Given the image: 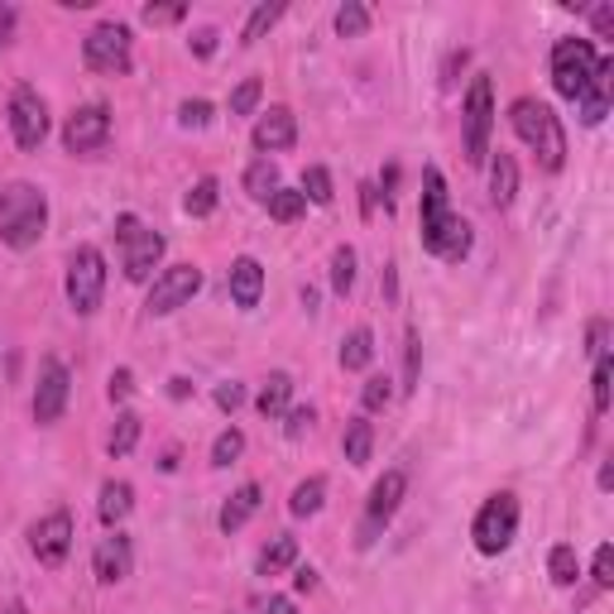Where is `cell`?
Instances as JSON below:
<instances>
[{
    "mask_svg": "<svg viewBox=\"0 0 614 614\" xmlns=\"http://www.w3.org/2000/svg\"><path fill=\"white\" fill-rule=\"evenodd\" d=\"M418 231H423V250L442 260H466L471 255V226L452 212V197H447V178L437 168L423 173V207H418Z\"/></svg>",
    "mask_w": 614,
    "mask_h": 614,
    "instance_id": "1",
    "label": "cell"
},
{
    "mask_svg": "<svg viewBox=\"0 0 614 614\" xmlns=\"http://www.w3.org/2000/svg\"><path fill=\"white\" fill-rule=\"evenodd\" d=\"M509 125H514V135L538 154L543 173H562V164H567V130L552 116V106L533 101V96H519V101L509 106Z\"/></svg>",
    "mask_w": 614,
    "mask_h": 614,
    "instance_id": "2",
    "label": "cell"
},
{
    "mask_svg": "<svg viewBox=\"0 0 614 614\" xmlns=\"http://www.w3.org/2000/svg\"><path fill=\"white\" fill-rule=\"evenodd\" d=\"M48 226V197L34 183H5L0 188V240L10 250H34Z\"/></svg>",
    "mask_w": 614,
    "mask_h": 614,
    "instance_id": "3",
    "label": "cell"
},
{
    "mask_svg": "<svg viewBox=\"0 0 614 614\" xmlns=\"http://www.w3.org/2000/svg\"><path fill=\"white\" fill-rule=\"evenodd\" d=\"M106 298V255L96 245H77L68 255V303L77 317H92Z\"/></svg>",
    "mask_w": 614,
    "mask_h": 614,
    "instance_id": "4",
    "label": "cell"
},
{
    "mask_svg": "<svg viewBox=\"0 0 614 614\" xmlns=\"http://www.w3.org/2000/svg\"><path fill=\"white\" fill-rule=\"evenodd\" d=\"M514 533H519V499H514L509 490H499V495H490L485 504H480V514H475V523H471L475 552L499 557V552L514 543Z\"/></svg>",
    "mask_w": 614,
    "mask_h": 614,
    "instance_id": "5",
    "label": "cell"
},
{
    "mask_svg": "<svg viewBox=\"0 0 614 614\" xmlns=\"http://www.w3.org/2000/svg\"><path fill=\"white\" fill-rule=\"evenodd\" d=\"M490 130H495V87L490 77H475L461 106V135H466V164H485L490 159Z\"/></svg>",
    "mask_w": 614,
    "mask_h": 614,
    "instance_id": "6",
    "label": "cell"
},
{
    "mask_svg": "<svg viewBox=\"0 0 614 614\" xmlns=\"http://www.w3.org/2000/svg\"><path fill=\"white\" fill-rule=\"evenodd\" d=\"M595 63H600V53L591 39H562L552 48V87L567 96V101H581L595 77Z\"/></svg>",
    "mask_w": 614,
    "mask_h": 614,
    "instance_id": "7",
    "label": "cell"
},
{
    "mask_svg": "<svg viewBox=\"0 0 614 614\" xmlns=\"http://www.w3.org/2000/svg\"><path fill=\"white\" fill-rule=\"evenodd\" d=\"M116 240H120V250H125V279L130 284H149V274L159 269V260H164V236L149 231L140 216L125 212L116 221Z\"/></svg>",
    "mask_w": 614,
    "mask_h": 614,
    "instance_id": "8",
    "label": "cell"
},
{
    "mask_svg": "<svg viewBox=\"0 0 614 614\" xmlns=\"http://www.w3.org/2000/svg\"><path fill=\"white\" fill-rule=\"evenodd\" d=\"M82 58H87L92 72H106V77H125L130 72V29L116 20L96 24V29L82 39Z\"/></svg>",
    "mask_w": 614,
    "mask_h": 614,
    "instance_id": "9",
    "label": "cell"
},
{
    "mask_svg": "<svg viewBox=\"0 0 614 614\" xmlns=\"http://www.w3.org/2000/svg\"><path fill=\"white\" fill-rule=\"evenodd\" d=\"M197 288H202V269H197V264H168L159 279L149 284V298H144V308H149L154 317H168V312L188 308Z\"/></svg>",
    "mask_w": 614,
    "mask_h": 614,
    "instance_id": "10",
    "label": "cell"
},
{
    "mask_svg": "<svg viewBox=\"0 0 614 614\" xmlns=\"http://www.w3.org/2000/svg\"><path fill=\"white\" fill-rule=\"evenodd\" d=\"M68 394H72V380H68V365L53 356L39 360V384H34V423L39 428H53L68 408Z\"/></svg>",
    "mask_w": 614,
    "mask_h": 614,
    "instance_id": "11",
    "label": "cell"
},
{
    "mask_svg": "<svg viewBox=\"0 0 614 614\" xmlns=\"http://www.w3.org/2000/svg\"><path fill=\"white\" fill-rule=\"evenodd\" d=\"M5 116H10V135H15L20 149H39V144L48 140V106L34 87H15Z\"/></svg>",
    "mask_w": 614,
    "mask_h": 614,
    "instance_id": "12",
    "label": "cell"
},
{
    "mask_svg": "<svg viewBox=\"0 0 614 614\" xmlns=\"http://www.w3.org/2000/svg\"><path fill=\"white\" fill-rule=\"evenodd\" d=\"M408 495V475L404 471H384L375 480V490H370V504H365V528H360V547H370L375 543V533L384 523L399 514V504Z\"/></svg>",
    "mask_w": 614,
    "mask_h": 614,
    "instance_id": "13",
    "label": "cell"
},
{
    "mask_svg": "<svg viewBox=\"0 0 614 614\" xmlns=\"http://www.w3.org/2000/svg\"><path fill=\"white\" fill-rule=\"evenodd\" d=\"M106 140H111V106L92 101V106H77V111L68 116V125H63L68 154H92V149H101Z\"/></svg>",
    "mask_w": 614,
    "mask_h": 614,
    "instance_id": "14",
    "label": "cell"
},
{
    "mask_svg": "<svg viewBox=\"0 0 614 614\" xmlns=\"http://www.w3.org/2000/svg\"><path fill=\"white\" fill-rule=\"evenodd\" d=\"M29 547L44 567H63L68 552H72V514L58 509V514H48V519H39L29 528Z\"/></svg>",
    "mask_w": 614,
    "mask_h": 614,
    "instance_id": "15",
    "label": "cell"
},
{
    "mask_svg": "<svg viewBox=\"0 0 614 614\" xmlns=\"http://www.w3.org/2000/svg\"><path fill=\"white\" fill-rule=\"evenodd\" d=\"M255 149L269 159V154H279V149H293L298 144V120H293V111L288 106H269L260 120H255Z\"/></svg>",
    "mask_w": 614,
    "mask_h": 614,
    "instance_id": "16",
    "label": "cell"
},
{
    "mask_svg": "<svg viewBox=\"0 0 614 614\" xmlns=\"http://www.w3.org/2000/svg\"><path fill=\"white\" fill-rule=\"evenodd\" d=\"M92 567H96V581H101V586H120L130 576V567H135V547H130V538L120 533V528L111 538H101Z\"/></svg>",
    "mask_w": 614,
    "mask_h": 614,
    "instance_id": "17",
    "label": "cell"
},
{
    "mask_svg": "<svg viewBox=\"0 0 614 614\" xmlns=\"http://www.w3.org/2000/svg\"><path fill=\"white\" fill-rule=\"evenodd\" d=\"M226 288H231V303L236 308H260V298H264V264L260 260H250V255H240L231 264V279H226Z\"/></svg>",
    "mask_w": 614,
    "mask_h": 614,
    "instance_id": "18",
    "label": "cell"
},
{
    "mask_svg": "<svg viewBox=\"0 0 614 614\" xmlns=\"http://www.w3.org/2000/svg\"><path fill=\"white\" fill-rule=\"evenodd\" d=\"M130 509H135V485H130V480H106V485H101V504H96L101 523L120 528L130 519Z\"/></svg>",
    "mask_w": 614,
    "mask_h": 614,
    "instance_id": "19",
    "label": "cell"
},
{
    "mask_svg": "<svg viewBox=\"0 0 614 614\" xmlns=\"http://www.w3.org/2000/svg\"><path fill=\"white\" fill-rule=\"evenodd\" d=\"M260 509V485H240L231 499L221 504V533H240Z\"/></svg>",
    "mask_w": 614,
    "mask_h": 614,
    "instance_id": "20",
    "label": "cell"
},
{
    "mask_svg": "<svg viewBox=\"0 0 614 614\" xmlns=\"http://www.w3.org/2000/svg\"><path fill=\"white\" fill-rule=\"evenodd\" d=\"M490 197H495V207H509L514 197H519V164H514V154H495V164H490Z\"/></svg>",
    "mask_w": 614,
    "mask_h": 614,
    "instance_id": "21",
    "label": "cell"
},
{
    "mask_svg": "<svg viewBox=\"0 0 614 614\" xmlns=\"http://www.w3.org/2000/svg\"><path fill=\"white\" fill-rule=\"evenodd\" d=\"M288 399H293V380H288L284 370H274V375L264 380V389H260L255 408H260L264 418H284V413H288Z\"/></svg>",
    "mask_w": 614,
    "mask_h": 614,
    "instance_id": "22",
    "label": "cell"
},
{
    "mask_svg": "<svg viewBox=\"0 0 614 614\" xmlns=\"http://www.w3.org/2000/svg\"><path fill=\"white\" fill-rule=\"evenodd\" d=\"M298 562V538L293 533H274L269 547L260 552V576H279Z\"/></svg>",
    "mask_w": 614,
    "mask_h": 614,
    "instance_id": "23",
    "label": "cell"
},
{
    "mask_svg": "<svg viewBox=\"0 0 614 614\" xmlns=\"http://www.w3.org/2000/svg\"><path fill=\"white\" fill-rule=\"evenodd\" d=\"M327 504V480L322 475H308L293 485V499H288V509H293V519H312V514Z\"/></svg>",
    "mask_w": 614,
    "mask_h": 614,
    "instance_id": "24",
    "label": "cell"
},
{
    "mask_svg": "<svg viewBox=\"0 0 614 614\" xmlns=\"http://www.w3.org/2000/svg\"><path fill=\"white\" fill-rule=\"evenodd\" d=\"M279 188H284V183H279V164H274V159H255V164L245 168V192H250L255 202H269Z\"/></svg>",
    "mask_w": 614,
    "mask_h": 614,
    "instance_id": "25",
    "label": "cell"
},
{
    "mask_svg": "<svg viewBox=\"0 0 614 614\" xmlns=\"http://www.w3.org/2000/svg\"><path fill=\"white\" fill-rule=\"evenodd\" d=\"M341 447H346V461H351V466H365L370 452H375V428H370L365 418H351V423H346Z\"/></svg>",
    "mask_w": 614,
    "mask_h": 614,
    "instance_id": "26",
    "label": "cell"
},
{
    "mask_svg": "<svg viewBox=\"0 0 614 614\" xmlns=\"http://www.w3.org/2000/svg\"><path fill=\"white\" fill-rule=\"evenodd\" d=\"M370 360H375V332H370V327H356V332L341 341V370H365Z\"/></svg>",
    "mask_w": 614,
    "mask_h": 614,
    "instance_id": "27",
    "label": "cell"
},
{
    "mask_svg": "<svg viewBox=\"0 0 614 614\" xmlns=\"http://www.w3.org/2000/svg\"><path fill=\"white\" fill-rule=\"evenodd\" d=\"M135 442H140V413H116V423H111V437H106V452L111 456H130L135 452Z\"/></svg>",
    "mask_w": 614,
    "mask_h": 614,
    "instance_id": "28",
    "label": "cell"
},
{
    "mask_svg": "<svg viewBox=\"0 0 614 614\" xmlns=\"http://www.w3.org/2000/svg\"><path fill=\"white\" fill-rule=\"evenodd\" d=\"M279 20H284V5H279V0H274V5H269V0H264V5H255V10H250L245 29H240V44H255V39H264V34H269Z\"/></svg>",
    "mask_w": 614,
    "mask_h": 614,
    "instance_id": "29",
    "label": "cell"
},
{
    "mask_svg": "<svg viewBox=\"0 0 614 614\" xmlns=\"http://www.w3.org/2000/svg\"><path fill=\"white\" fill-rule=\"evenodd\" d=\"M216 202H221V183H216V178H197V183H192V192L183 197V212H188V216H212Z\"/></svg>",
    "mask_w": 614,
    "mask_h": 614,
    "instance_id": "30",
    "label": "cell"
},
{
    "mask_svg": "<svg viewBox=\"0 0 614 614\" xmlns=\"http://www.w3.org/2000/svg\"><path fill=\"white\" fill-rule=\"evenodd\" d=\"M547 571H552V586H576V576H581V562H576V547L557 543L547 557Z\"/></svg>",
    "mask_w": 614,
    "mask_h": 614,
    "instance_id": "31",
    "label": "cell"
},
{
    "mask_svg": "<svg viewBox=\"0 0 614 614\" xmlns=\"http://www.w3.org/2000/svg\"><path fill=\"white\" fill-rule=\"evenodd\" d=\"M264 207H269L274 221H284V226H288V221H298V216L308 212V197H303V192H293V188H279L269 202H264Z\"/></svg>",
    "mask_w": 614,
    "mask_h": 614,
    "instance_id": "32",
    "label": "cell"
},
{
    "mask_svg": "<svg viewBox=\"0 0 614 614\" xmlns=\"http://www.w3.org/2000/svg\"><path fill=\"white\" fill-rule=\"evenodd\" d=\"M365 29H370V10L360 5V0H346V5L336 10V34H341V39H360Z\"/></svg>",
    "mask_w": 614,
    "mask_h": 614,
    "instance_id": "33",
    "label": "cell"
},
{
    "mask_svg": "<svg viewBox=\"0 0 614 614\" xmlns=\"http://www.w3.org/2000/svg\"><path fill=\"white\" fill-rule=\"evenodd\" d=\"M418 370H423V336L408 327V336H404V389L408 394L418 389Z\"/></svg>",
    "mask_w": 614,
    "mask_h": 614,
    "instance_id": "34",
    "label": "cell"
},
{
    "mask_svg": "<svg viewBox=\"0 0 614 614\" xmlns=\"http://www.w3.org/2000/svg\"><path fill=\"white\" fill-rule=\"evenodd\" d=\"M610 384H614V360L600 356L595 360V380H591V408L595 413H610Z\"/></svg>",
    "mask_w": 614,
    "mask_h": 614,
    "instance_id": "35",
    "label": "cell"
},
{
    "mask_svg": "<svg viewBox=\"0 0 614 614\" xmlns=\"http://www.w3.org/2000/svg\"><path fill=\"white\" fill-rule=\"evenodd\" d=\"M332 288H336V293H351V288H356V250L351 245H341L332 255Z\"/></svg>",
    "mask_w": 614,
    "mask_h": 614,
    "instance_id": "36",
    "label": "cell"
},
{
    "mask_svg": "<svg viewBox=\"0 0 614 614\" xmlns=\"http://www.w3.org/2000/svg\"><path fill=\"white\" fill-rule=\"evenodd\" d=\"M240 452H245V432L226 428L221 437L212 442V466H231V461H240Z\"/></svg>",
    "mask_w": 614,
    "mask_h": 614,
    "instance_id": "37",
    "label": "cell"
},
{
    "mask_svg": "<svg viewBox=\"0 0 614 614\" xmlns=\"http://www.w3.org/2000/svg\"><path fill=\"white\" fill-rule=\"evenodd\" d=\"M303 197L317 202V207H327V202L336 197V192H332V173H327L322 164H312L308 173H303Z\"/></svg>",
    "mask_w": 614,
    "mask_h": 614,
    "instance_id": "38",
    "label": "cell"
},
{
    "mask_svg": "<svg viewBox=\"0 0 614 614\" xmlns=\"http://www.w3.org/2000/svg\"><path fill=\"white\" fill-rule=\"evenodd\" d=\"M260 96H264V82H260V77H245V82H240V87L231 92V116H255Z\"/></svg>",
    "mask_w": 614,
    "mask_h": 614,
    "instance_id": "39",
    "label": "cell"
},
{
    "mask_svg": "<svg viewBox=\"0 0 614 614\" xmlns=\"http://www.w3.org/2000/svg\"><path fill=\"white\" fill-rule=\"evenodd\" d=\"M389 399H394V389H389V380H384V375H370L365 389H360V404H365V413H380V408H389Z\"/></svg>",
    "mask_w": 614,
    "mask_h": 614,
    "instance_id": "40",
    "label": "cell"
},
{
    "mask_svg": "<svg viewBox=\"0 0 614 614\" xmlns=\"http://www.w3.org/2000/svg\"><path fill=\"white\" fill-rule=\"evenodd\" d=\"M178 125L183 130H202L212 125V101H202V96H192V101L178 106Z\"/></svg>",
    "mask_w": 614,
    "mask_h": 614,
    "instance_id": "41",
    "label": "cell"
},
{
    "mask_svg": "<svg viewBox=\"0 0 614 614\" xmlns=\"http://www.w3.org/2000/svg\"><path fill=\"white\" fill-rule=\"evenodd\" d=\"M591 576H595L600 591H610V586H614V547H610V543H600V547H595V567H591Z\"/></svg>",
    "mask_w": 614,
    "mask_h": 614,
    "instance_id": "42",
    "label": "cell"
},
{
    "mask_svg": "<svg viewBox=\"0 0 614 614\" xmlns=\"http://www.w3.org/2000/svg\"><path fill=\"white\" fill-rule=\"evenodd\" d=\"M240 404H245V384H236V380L216 384V408H221V413H236Z\"/></svg>",
    "mask_w": 614,
    "mask_h": 614,
    "instance_id": "43",
    "label": "cell"
},
{
    "mask_svg": "<svg viewBox=\"0 0 614 614\" xmlns=\"http://www.w3.org/2000/svg\"><path fill=\"white\" fill-rule=\"evenodd\" d=\"M183 15V5H144V24H178Z\"/></svg>",
    "mask_w": 614,
    "mask_h": 614,
    "instance_id": "44",
    "label": "cell"
},
{
    "mask_svg": "<svg viewBox=\"0 0 614 614\" xmlns=\"http://www.w3.org/2000/svg\"><path fill=\"white\" fill-rule=\"evenodd\" d=\"M288 423H284V432H288V437H303V432L312 428V408H288Z\"/></svg>",
    "mask_w": 614,
    "mask_h": 614,
    "instance_id": "45",
    "label": "cell"
},
{
    "mask_svg": "<svg viewBox=\"0 0 614 614\" xmlns=\"http://www.w3.org/2000/svg\"><path fill=\"white\" fill-rule=\"evenodd\" d=\"M591 24H595V39H610V34H614V5H610V0L591 10Z\"/></svg>",
    "mask_w": 614,
    "mask_h": 614,
    "instance_id": "46",
    "label": "cell"
},
{
    "mask_svg": "<svg viewBox=\"0 0 614 614\" xmlns=\"http://www.w3.org/2000/svg\"><path fill=\"white\" fill-rule=\"evenodd\" d=\"M216 39H221L216 29H197L188 44H192V53H197V58H212V53H216Z\"/></svg>",
    "mask_w": 614,
    "mask_h": 614,
    "instance_id": "47",
    "label": "cell"
},
{
    "mask_svg": "<svg viewBox=\"0 0 614 614\" xmlns=\"http://www.w3.org/2000/svg\"><path fill=\"white\" fill-rule=\"evenodd\" d=\"M610 322H591V360H600V356H610Z\"/></svg>",
    "mask_w": 614,
    "mask_h": 614,
    "instance_id": "48",
    "label": "cell"
},
{
    "mask_svg": "<svg viewBox=\"0 0 614 614\" xmlns=\"http://www.w3.org/2000/svg\"><path fill=\"white\" fill-rule=\"evenodd\" d=\"M130 394H135V375H130V370H116L111 375V399H130Z\"/></svg>",
    "mask_w": 614,
    "mask_h": 614,
    "instance_id": "49",
    "label": "cell"
},
{
    "mask_svg": "<svg viewBox=\"0 0 614 614\" xmlns=\"http://www.w3.org/2000/svg\"><path fill=\"white\" fill-rule=\"evenodd\" d=\"M260 614H298V605L288 595H269V600H260Z\"/></svg>",
    "mask_w": 614,
    "mask_h": 614,
    "instance_id": "50",
    "label": "cell"
},
{
    "mask_svg": "<svg viewBox=\"0 0 614 614\" xmlns=\"http://www.w3.org/2000/svg\"><path fill=\"white\" fill-rule=\"evenodd\" d=\"M293 591H317V571H312V567H298V571H293Z\"/></svg>",
    "mask_w": 614,
    "mask_h": 614,
    "instance_id": "51",
    "label": "cell"
},
{
    "mask_svg": "<svg viewBox=\"0 0 614 614\" xmlns=\"http://www.w3.org/2000/svg\"><path fill=\"white\" fill-rule=\"evenodd\" d=\"M10 34H15V10H10V5H0V48L10 44Z\"/></svg>",
    "mask_w": 614,
    "mask_h": 614,
    "instance_id": "52",
    "label": "cell"
},
{
    "mask_svg": "<svg viewBox=\"0 0 614 614\" xmlns=\"http://www.w3.org/2000/svg\"><path fill=\"white\" fill-rule=\"evenodd\" d=\"M610 485H614V461L600 466V490H610Z\"/></svg>",
    "mask_w": 614,
    "mask_h": 614,
    "instance_id": "53",
    "label": "cell"
},
{
    "mask_svg": "<svg viewBox=\"0 0 614 614\" xmlns=\"http://www.w3.org/2000/svg\"><path fill=\"white\" fill-rule=\"evenodd\" d=\"M168 394H173V399H188L192 384H188V380H173V389H168Z\"/></svg>",
    "mask_w": 614,
    "mask_h": 614,
    "instance_id": "54",
    "label": "cell"
},
{
    "mask_svg": "<svg viewBox=\"0 0 614 614\" xmlns=\"http://www.w3.org/2000/svg\"><path fill=\"white\" fill-rule=\"evenodd\" d=\"M0 614H24V605H5V610H0Z\"/></svg>",
    "mask_w": 614,
    "mask_h": 614,
    "instance_id": "55",
    "label": "cell"
}]
</instances>
